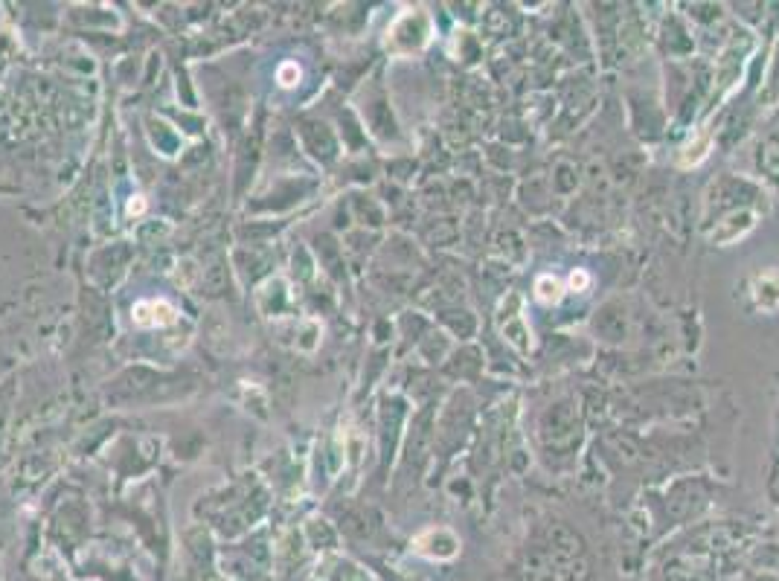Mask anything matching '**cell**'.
<instances>
[{
  "mask_svg": "<svg viewBox=\"0 0 779 581\" xmlns=\"http://www.w3.org/2000/svg\"><path fill=\"white\" fill-rule=\"evenodd\" d=\"M535 290H538V300H544V303H558L561 300V282L553 279V276H541Z\"/></svg>",
  "mask_w": 779,
  "mask_h": 581,
  "instance_id": "6da1fadb",
  "label": "cell"
},
{
  "mask_svg": "<svg viewBox=\"0 0 779 581\" xmlns=\"http://www.w3.org/2000/svg\"><path fill=\"white\" fill-rule=\"evenodd\" d=\"M706 149H710V137L706 134H701V140L698 142H689L686 145V155H684V166H692V163H701L704 157H706Z\"/></svg>",
  "mask_w": 779,
  "mask_h": 581,
  "instance_id": "7a4b0ae2",
  "label": "cell"
},
{
  "mask_svg": "<svg viewBox=\"0 0 779 581\" xmlns=\"http://www.w3.org/2000/svg\"><path fill=\"white\" fill-rule=\"evenodd\" d=\"M585 282H587V276H585V273H579V276L573 273V276H570V285H573V288H582Z\"/></svg>",
  "mask_w": 779,
  "mask_h": 581,
  "instance_id": "3957f363",
  "label": "cell"
}]
</instances>
